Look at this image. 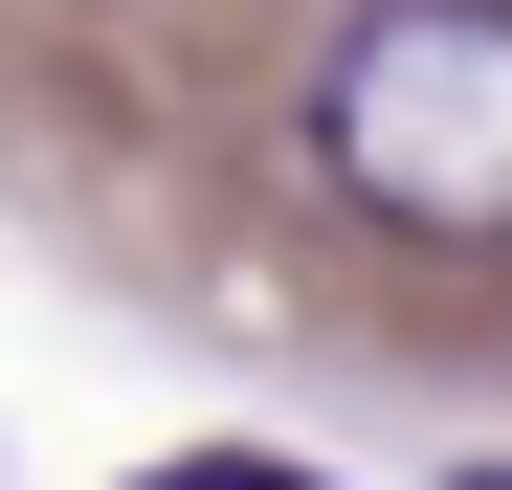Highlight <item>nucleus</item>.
<instances>
[{"mask_svg":"<svg viewBox=\"0 0 512 490\" xmlns=\"http://www.w3.org/2000/svg\"><path fill=\"white\" fill-rule=\"evenodd\" d=\"M312 156L401 245H512V0H357L312 45Z\"/></svg>","mask_w":512,"mask_h":490,"instance_id":"nucleus-1","label":"nucleus"},{"mask_svg":"<svg viewBox=\"0 0 512 490\" xmlns=\"http://www.w3.org/2000/svg\"><path fill=\"white\" fill-rule=\"evenodd\" d=\"M134 490H312V468H245V446H223V468H134Z\"/></svg>","mask_w":512,"mask_h":490,"instance_id":"nucleus-2","label":"nucleus"},{"mask_svg":"<svg viewBox=\"0 0 512 490\" xmlns=\"http://www.w3.org/2000/svg\"><path fill=\"white\" fill-rule=\"evenodd\" d=\"M468 490H512V468H468Z\"/></svg>","mask_w":512,"mask_h":490,"instance_id":"nucleus-3","label":"nucleus"}]
</instances>
